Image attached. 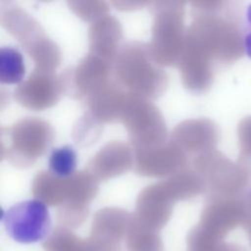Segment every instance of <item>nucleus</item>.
<instances>
[{"instance_id": "1", "label": "nucleus", "mask_w": 251, "mask_h": 251, "mask_svg": "<svg viewBox=\"0 0 251 251\" xmlns=\"http://www.w3.org/2000/svg\"><path fill=\"white\" fill-rule=\"evenodd\" d=\"M113 76L126 92L148 100L162 96L169 85L168 75L150 57L148 44L139 41L122 45L114 62Z\"/></svg>"}, {"instance_id": "2", "label": "nucleus", "mask_w": 251, "mask_h": 251, "mask_svg": "<svg viewBox=\"0 0 251 251\" xmlns=\"http://www.w3.org/2000/svg\"><path fill=\"white\" fill-rule=\"evenodd\" d=\"M0 23L33 61L34 70L54 73L61 63L60 48L32 16L12 1H1Z\"/></svg>"}, {"instance_id": "3", "label": "nucleus", "mask_w": 251, "mask_h": 251, "mask_svg": "<svg viewBox=\"0 0 251 251\" xmlns=\"http://www.w3.org/2000/svg\"><path fill=\"white\" fill-rule=\"evenodd\" d=\"M154 20L150 57L160 67L176 66L184 48V2L157 1L149 3Z\"/></svg>"}, {"instance_id": "4", "label": "nucleus", "mask_w": 251, "mask_h": 251, "mask_svg": "<svg viewBox=\"0 0 251 251\" xmlns=\"http://www.w3.org/2000/svg\"><path fill=\"white\" fill-rule=\"evenodd\" d=\"M52 126L36 117H27L2 128L1 156L18 169L31 167L54 139Z\"/></svg>"}, {"instance_id": "5", "label": "nucleus", "mask_w": 251, "mask_h": 251, "mask_svg": "<svg viewBox=\"0 0 251 251\" xmlns=\"http://www.w3.org/2000/svg\"><path fill=\"white\" fill-rule=\"evenodd\" d=\"M120 122L133 148L150 147L167 141V126L159 109L148 99L127 92Z\"/></svg>"}, {"instance_id": "6", "label": "nucleus", "mask_w": 251, "mask_h": 251, "mask_svg": "<svg viewBox=\"0 0 251 251\" xmlns=\"http://www.w3.org/2000/svg\"><path fill=\"white\" fill-rule=\"evenodd\" d=\"M1 221L9 236L21 243L43 240L51 227L48 208L38 199L15 204L3 212Z\"/></svg>"}, {"instance_id": "7", "label": "nucleus", "mask_w": 251, "mask_h": 251, "mask_svg": "<svg viewBox=\"0 0 251 251\" xmlns=\"http://www.w3.org/2000/svg\"><path fill=\"white\" fill-rule=\"evenodd\" d=\"M113 69L114 64L88 53L75 67L65 70L59 76L63 92L85 101L112 80Z\"/></svg>"}, {"instance_id": "8", "label": "nucleus", "mask_w": 251, "mask_h": 251, "mask_svg": "<svg viewBox=\"0 0 251 251\" xmlns=\"http://www.w3.org/2000/svg\"><path fill=\"white\" fill-rule=\"evenodd\" d=\"M134 170L139 176H171L184 170L186 154L172 140L150 147L133 148Z\"/></svg>"}, {"instance_id": "9", "label": "nucleus", "mask_w": 251, "mask_h": 251, "mask_svg": "<svg viewBox=\"0 0 251 251\" xmlns=\"http://www.w3.org/2000/svg\"><path fill=\"white\" fill-rule=\"evenodd\" d=\"M60 77L52 72L34 70L14 91L15 100L32 111H42L58 103L63 94Z\"/></svg>"}, {"instance_id": "10", "label": "nucleus", "mask_w": 251, "mask_h": 251, "mask_svg": "<svg viewBox=\"0 0 251 251\" xmlns=\"http://www.w3.org/2000/svg\"><path fill=\"white\" fill-rule=\"evenodd\" d=\"M134 167L132 147L123 141L105 144L89 160L86 170L99 181L121 176Z\"/></svg>"}, {"instance_id": "11", "label": "nucleus", "mask_w": 251, "mask_h": 251, "mask_svg": "<svg viewBox=\"0 0 251 251\" xmlns=\"http://www.w3.org/2000/svg\"><path fill=\"white\" fill-rule=\"evenodd\" d=\"M123 28L114 17H105L92 23L88 29L89 54L114 64L122 47Z\"/></svg>"}, {"instance_id": "12", "label": "nucleus", "mask_w": 251, "mask_h": 251, "mask_svg": "<svg viewBox=\"0 0 251 251\" xmlns=\"http://www.w3.org/2000/svg\"><path fill=\"white\" fill-rule=\"evenodd\" d=\"M127 92L112 79L85 102L88 113L100 124L120 122Z\"/></svg>"}, {"instance_id": "13", "label": "nucleus", "mask_w": 251, "mask_h": 251, "mask_svg": "<svg viewBox=\"0 0 251 251\" xmlns=\"http://www.w3.org/2000/svg\"><path fill=\"white\" fill-rule=\"evenodd\" d=\"M67 177H60L50 171L39 172L32 179L31 191L43 203H57L65 199Z\"/></svg>"}, {"instance_id": "14", "label": "nucleus", "mask_w": 251, "mask_h": 251, "mask_svg": "<svg viewBox=\"0 0 251 251\" xmlns=\"http://www.w3.org/2000/svg\"><path fill=\"white\" fill-rule=\"evenodd\" d=\"M23 55L15 48L3 47L0 50V82L16 84L22 81L25 75Z\"/></svg>"}, {"instance_id": "15", "label": "nucleus", "mask_w": 251, "mask_h": 251, "mask_svg": "<svg viewBox=\"0 0 251 251\" xmlns=\"http://www.w3.org/2000/svg\"><path fill=\"white\" fill-rule=\"evenodd\" d=\"M49 171L60 176L69 177L74 175L76 167V154L73 147L65 145L51 151L48 159Z\"/></svg>"}, {"instance_id": "16", "label": "nucleus", "mask_w": 251, "mask_h": 251, "mask_svg": "<svg viewBox=\"0 0 251 251\" xmlns=\"http://www.w3.org/2000/svg\"><path fill=\"white\" fill-rule=\"evenodd\" d=\"M103 125L98 123L88 112L80 117L73 129L75 142L80 146H87L96 142L102 132Z\"/></svg>"}, {"instance_id": "17", "label": "nucleus", "mask_w": 251, "mask_h": 251, "mask_svg": "<svg viewBox=\"0 0 251 251\" xmlns=\"http://www.w3.org/2000/svg\"><path fill=\"white\" fill-rule=\"evenodd\" d=\"M67 4L78 18L91 23L105 17L109 11L104 1H68Z\"/></svg>"}, {"instance_id": "18", "label": "nucleus", "mask_w": 251, "mask_h": 251, "mask_svg": "<svg viewBox=\"0 0 251 251\" xmlns=\"http://www.w3.org/2000/svg\"><path fill=\"white\" fill-rule=\"evenodd\" d=\"M112 4L119 10H133V9H138L140 7L145 6L148 4L147 2H117L114 1Z\"/></svg>"}, {"instance_id": "19", "label": "nucleus", "mask_w": 251, "mask_h": 251, "mask_svg": "<svg viewBox=\"0 0 251 251\" xmlns=\"http://www.w3.org/2000/svg\"><path fill=\"white\" fill-rule=\"evenodd\" d=\"M247 22L249 30L245 36V48L247 55L251 58V5L247 9Z\"/></svg>"}, {"instance_id": "20", "label": "nucleus", "mask_w": 251, "mask_h": 251, "mask_svg": "<svg viewBox=\"0 0 251 251\" xmlns=\"http://www.w3.org/2000/svg\"><path fill=\"white\" fill-rule=\"evenodd\" d=\"M249 239H250V245H251V231L249 233Z\"/></svg>"}]
</instances>
